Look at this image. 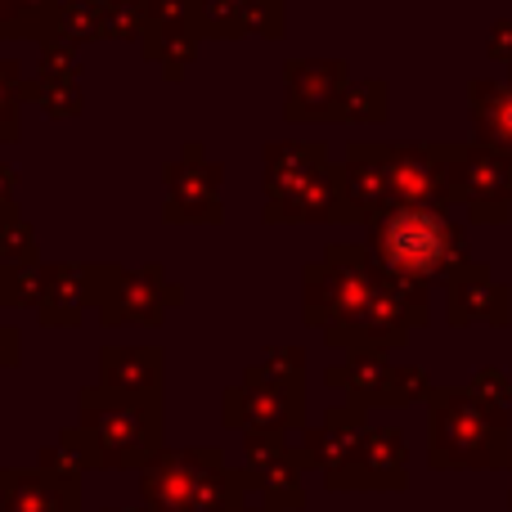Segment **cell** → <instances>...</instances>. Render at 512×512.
<instances>
[{"label": "cell", "mask_w": 512, "mask_h": 512, "mask_svg": "<svg viewBox=\"0 0 512 512\" xmlns=\"http://www.w3.org/2000/svg\"><path fill=\"white\" fill-rule=\"evenodd\" d=\"M301 279V319L337 351L387 355L405 346L409 328L427 324V288L391 279L373 261L369 243H328Z\"/></svg>", "instance_id": "1"}, {"label": "cell", "mask_w": 512, "mask_h": 512, "mask_svg": "<svg viewBox=\"0 0 512 512\" xmlns=\"http://www.w3.org/2000/svg\"><path fill=\"white\" fill-rule=\"evenodd\" d=\"M59 450L77 468H149L162 454V405L122 400L104 387H86L77 423L59 436Z\"/></svg>", "instance_id": "2"}, {"label": "cell", "mask_w": 512, "mask_h": 512, "mask_svg": "<svg viewBox=\"0 0 512 512\" xmlns=\"http://www.w3.org/2000/svg\"><path fill=\"white\" fill-rule=\"evenodd\" d=\"M261 158L265 225H346L342 167H333L324 140H274Z\"/></svg>", "instance_id": "3"}, {"label": "cell", "mask_w": 512, "mask_h": 512, "mask_svg": "<svg viewBox=\"0 0 512 512\" xmlns=\"http://www.w3.org/2000/svg\"><path fill=\"white\" fill-rule=\"evenodd\" d=\"M369 252L391 279L427 288L432 279H450L468 265L463 230L445 216V207H391L369 225Z\"/></svg>", "instance_id": "4"}, {"label": "cell", "mask_w": 512, "mask_h": 512, "mask_svg": "<svg viewBox=\"0 0 512 512\" xmlns=\"http://www.w3.org/2000/svg\"><path fill=\"white\" fill-rule=\"evenodd\" d=\"M140 486L149 512H230L243 504L252 477L225 468L221 450H162Z\"/></svg>", "instance_id": "5"}, {"label": "cell", "mask_w": 512, "mask_h": 512, "mask_svg": "<svg viewBox=\"0 0 512 512\" xmlns=\"http://www.w3.org/2000/svg\"><path fill=\"white\" fill-rule=\"evenodd\" d=\"M90 274V310L99 315L104 328H162L171 310L185 306V288L167 274V265L144 261V265H117V261H86Z\"/></svg>", "instance_id": "6"}, {"label": "cell", "mask_w": 512, "mask_h": 512, "mask_svg": "<svg viewBox=\"0 0 512 512\" xmlns=\"http://www.w3.org/2000/svg\"><path fill=\"white\" fill-rule=\"evenodd\" d=\"M504 423L495 405L477 391H436L432 396V463L463 468V463H499Z\"/></svg>", "instance_id": "7"}, {"label": "cell", "mask_w": 512, "mask_h": 512, "mask_svg": "<svg viewBox=\"0 0 512 512\" xmlns=\"http://www.w3.org/2000/svg\"><path fill=\"white\" fill-rule=\"evenodd\" d=\"M162 185H167V207H162V221L167 225H221L225 221V207H221L225 167L207 158L198 140H189L180 149V158L162 167Z\"/></svg>", "instance_id": "8"}, {"label": "cell", "mask_w": 512, "mask_h": 512, "mask_svg": "<svg viewBox=\"0 0 512 512\" xmlns=\"http://www.w3.org/2000/svg\"><path fill=\"white\" fill-rule=\"evenodd\" d=\"M454 203L472 207V221H504L512 207V162L481 144H441Z\"/></svg>", "instance_id": "9"}, {"label": "cell", "mask_w": 512, "mask_h": 512, "mask_svg": "<svg viewBox=\"0 0 512 512\" xmlns=\"http://www.w3.org/2000/svg\"><path fill=\"white\" fill-rule=\"evenodd\" d=\"M328 387L346 391L355 409H373V405H414L427 396V373L423 369H400L387 355L378 351H360L346 364H333L324 373Z\"/></svg>", "instance_id": "10"}, {"label": "cell", "mask_w": 512, "mask_h": 512, "mask_svg": "<svg viewBox=\"0 0 512 512\" xmlns=\"http://www.w3.org/2000/svg\"><path fill=\"white\" fill-rule=\"evenodd\" d=\"M81 468L54 445L41 454L36 472H0V512H77L81 508Z\"/></svg>", "instance_id": "11"}, {"label": "cell", "mask_w": 512, "mask_h": 512, "mask_svg": "<svg viewBox=\"0 0 512 512\" xmlns=\"http://www.w3.org/2000/svg\"><path fill=\"white\" fill-rule=\"evenodd\" d=\"M203 41H207L203 0H167V5L149 9V18H144L140 54L149 63H158L167 81H180L185 63H194Z\"/></svg>", "instance_id": "12"}, {"label": "cell", "mask_w": 512, "mask_h": 512, "mask_svg": "<svg viewBox=\"0 0 512 512\" xmlns=\"http://www.w3.org/2000/svg\"><path fill=\"white\" fill-rule=\"evenodd\" d=\"M221 423L243 436H288L306 423V391L239 382L221 400Z\"/></svg>", "instance_id": "13"}, {"label": "cell", "mask_w": 512, "mask_h": 512, "mask_svg": "<svg viewBox=\"0 0 512 512\" xmlns=\"http://www.w3.org/2000/svg\"><path fill=\"white\" fill-rule=\"evenodd\" d=\"M351 72L342 59H288L283 63V86L288 104L283 117L292 126L301 122H342V95L351 86Z\"/></svg>", "instance_id": "14"}, {"label": "cell", "mask_w": 512, "mask_h": 512, "mask_svg": "<svg viewBox=\"0 0 512 512\" xmlns=\"http://www.w3.org/2000/svg\"><path fill=\"white\" fill-rule=\"evenodd\" d=\"M23 99L36 104L45 117H77L81 113V68H77V45L68 41H45L41 45V63L27 77Z\"/></svg>", "instance_id": "15"}, {"label": "cell", "mask_w": 512, "mask_h": 512, "mask_svg": "<svg viewBox=\"0 0 512 512\" xmlns=\"http://www.w3.org/2000/svg\"><path fill=\"white\" fill-rule=\"evenodd\" d=\"M162 382H167V360L158 346H104L99 351V387L113 396L162 405Z\"/></svg>", "instance_id": "16"}, {"label": "cell", "mask_w": 512, "mask_h": 512, "mask_svg": "<svg viewBox=\"0 0 512 512\" xmlns=\"http://www.w3.org/2000/svg\"><path fill=\"white\" fill-rule=\"evenodd\" d=\"M301 450H292L283 436H248V477L252 490H261L270 508H301L306 495H301Z\"/></svg>", "instance_id": "17"}, {"label": "cell", "mask_w": 512, "mask_h": 512, "mask_svg": "<svg viewBox=\"0 0 512 512\" xmlns=\"http://www.w3.org/2000/svg\"><path fill=\"white\" fill-rule=\"evenodd\" d=\"M328 486L333 490H373V486H400L405 481V441H400L396 427H369L364 441L355 445V454L342 463L337 472H328Z\"/></svg>", "instance_id": "18"}, {"label": "cell", "mask_w": 512, "mask_h": 512, "mask_svg": "<svg viewBox=\"0 0 512 512\" xmlns=\"http://www.w3.org/2000/svg\"><path fill=\"white\" fill-rule=\"evenodd\" d=\"M90 315V274L86 261H59L41 270V301L36 324L41 328H77Z\"/></svg>", "instance_id": "19"}, {"label": "cell", "mask_w": 512, "mask_h": 512, "mask_svg": "<svg viewBox=\"0 0 512 512\" xmlns=\"http://www.w3.org/2000/svg\"><path fill=\"white\" fill-rule=\"evenodd\" d=\"M207 14V41H243V36H265L283 41L288 32V9L283 0H203Z\"/></svg>", "instance_id": "20"}, {"label": "cell", "mask_w": 512, "mask_h": 512, "mask_svg": "<svg viewBox=\"0 0 512 512\" xmlns=\"http://www.w3.org/2000/svg\"><path fill=\"white\" fill-rule=\"evenodd\" d=\"M364 409L355 405H333L324 414V423L310 427L306 432V445H301V463L306 468H319L328 477V472H337L346 459L355 454V445L364 441Z\"/></svg>", "instance_id": "21"}, {"label": "cell", "mask_w": 512, "mask_h": 512, "mask_svg": "<svg viewBox=\"0 0 512 512\" xmlns=\"http://www.w3.org/2000/svg\"><path fill=\"white\" fill-rule=\"evenodd\" d=\"M450 292V324H472V319H490V324H508V292L490 279L486 265L468 261L445 279Z\"/></svg>", "instance_id": "22"}, {"label": "cell", "mask_w": 512, "mask_h": 512, "mask_svg": "<svg viewBox=\"0 0 512 512\" xmlns=\"http://www.w3.org/2000/svg\"><path fill=\"white\" fill-rule=\"evenodd\" d=\"M472 122H477L481 149L512 162V86L472 81Z\"/></svg>", "instance_id": "23"}, {"label": "cell", "mask_w": 512, "mask_h": 512, "mask_svg": "<svg viewBox=\"0 0 512 512\" xmlns=\"http://www.w3.org/2000/svg\"><path fill=\"white\" fill-rule=\"evenodd\" d=\"M243 382H265V387L306 391V351H301V346H270L261 360L243 369Z\"/></svg>", "instance_id": "24"}, {"label": "cell", "mask_w": 512, "mask_h": 512, "mask_svg": "<svg viewBox=\"0 0 512 512\" xmlns=\"http://www.w3.org/2000/svg\"><path fill=\"white\" fill-rule=\"evenodd\" d=\"M387 113H391V90H387V81L360 77V81H351V86H346V95H342V122L373 126V122H382Z\"/></svg>", "instance_id": "25"}, {"label": "cell", "mask_w": 512, "mask_h": 512, "mask_svg": "<svg viewBox=\"0 0 512 512\" xmlns=\"http://www.w3.org/2000/svg\"><path fill=\"white\" fill-rule=\"evenodd\" d=\"M23 86H27L23 63L0 59V144H14L23 135V104H27Z\"/></svg>", "instance_id": "26"}, {"label": "cell", "mask_w": 512, "mask_h": 512, "mask_svg": "<svg viewBox=\"0 0 512 512\" xmlns=\"http://www.w3.org/2000/svg\"><path fill=\"white\" fill-rule=\"evenodd\" d=\"M45 265H0V310H36Z\"/></svg>", "instance_id": "27"}, {"label": "cell", "mask_w": 512, "mask_h": 512, "mask_svg": "<svg viewBox=\"0 0 512 512\" xmlns=\"http://www.w3.org/2000/svg\"><path fill=\"white\" fill-rule=\"evenodd\" d=\"M14 185H18L14 167H5V162H0V239H5V234L23 221V216H18V207H14Z\"/></svg>", "instance_id": "28"}, {"label": "cell", "mask_w": 512, "mask_h": 512, "mask_svg": "<svg viewBox=\"0 0 512 512\" xmlns=\"http://www.w3.org/2000/svg\"><path fill=\"white\" fill-rule=\"evenodd\" d=\"M18 360H23V333L14 324H0V373L18 369Z\"/></svg>", "instance_id": "29"}, {"label": "cell", "mask_w": 512, "mask_h": 512, "mask_svg": "<svg viewBox=\"0 0 512 512\" xmlns=\"http://www.w3.org/2000/svg\"><path fill=\"white\" fill-rule=\"evenodd\" d=\"M18 18H23V0H0V41H14Z\"/></svg>", "instance_id": "30"}, {"label": "cell", "mask_w": 512, "mask_h": 512, "mask_svg": "<svg viewBox=\"0 0 512 512\" xmlns=\"http://www.w3.org/2000/svg\"><path fill=\"white\" fill-rule=\"evenodd\" d=\"M490 54H499V59H512V23H499L495 32H490Z\"/></svg>", "instance_id": "31"}, {"label": "cell", "mask_w": 512, "mask_h": 512, "mask_svg": "<svg viewBox=\"0 0 512 512\" xmlns=\"http://www.w3.org/2000/svg\"><path fill=\"white\" fill-rule=\"evenodd\" d=\"M230 512H279V508H270V504H261V508H243V504H239V508H230Z\"/></svg>", "instance_id": "32"}]
</instances>
